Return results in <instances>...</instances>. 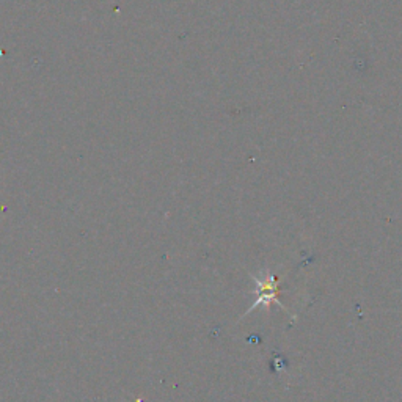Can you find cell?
Wrapping results in <instances>:
<instances>
[{"label": "cell", "mask_w": 402, "mask_h": 402, "mask_svg": "<svg viewBox=\"0 0 402 402\" xmlns=\"http://www.w3.org/2000/svg\"><path fill=\"white\" fill-rule=\"evenodd\" d=\"M256 280V294H258V299L255 304L252 305V308L249 310L253 311L258 305H269L272 300H277V283H275V277L272 275H264L263 278H258V277H253Z\"/></svg>", "instance_id": "6da1fadb"}]
</instances>
